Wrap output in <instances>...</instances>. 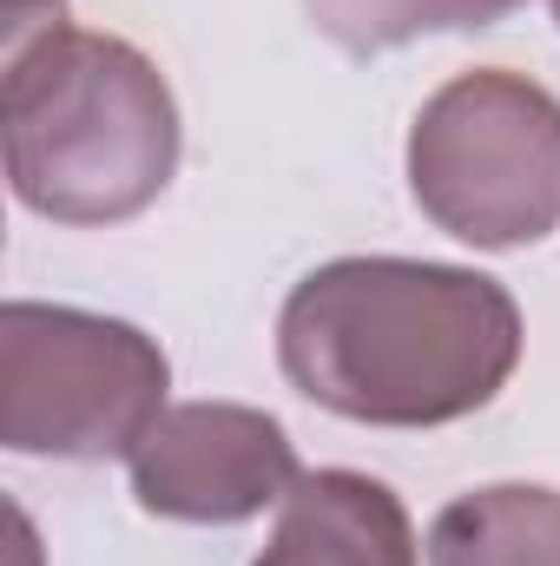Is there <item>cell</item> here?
<instances>
[{
	"instance_id": "cell-1",
	"label": "cell",
	"mask_w": 560,
	"mask_h": 566,
	"mask_svg": "<svg viewBox=\"0 0 560 566\" xmlns=\"http://www.w3.org/2000/svg\"><path fill=\"white\" fill-rule=\"evenodd\" d=\"M515 290L435 258H330L278 310L283 382L363 428H448L521 369Z\"/></svg>"
},
{
	"instance_id": "cell-2",
	"label": "cell",
	"mask_w": 560,
	"mask_h": 566,
	"mask_svg": "<svg viewBox=\"0 0 560 566\" xmlns=\"http://www.w3.org/2000/svg\"><path fill=\"white\" fill-rule=\"evenodd\" d=\"M7 185L53 224H126L178 178V99L133 40L46 20L7 46Z\"/></svg>"
},
{
	"instance_id": "cell-3",
	"label": "cell",
	"mask_w": 560,
	"mask_h": 566,
	"mask_svg": "<svg viewBox=\"0 0 560 566\" xmlns=\"http://www.w3.org/2000/svg\"><path fill=\"white\" fill-rule=\"evenodd\" d=\"M422 218L475 251H521L560 224V99L508 66L455 73L409 126Z\"/></svg>"
},
{
	"instance_id": "cell-4",
	"label": "cell",
	"mask_w": 560,
	"mask_h": 566,
	"mask_svg": "<svg viewBox=\"0 0 560 566\" xmlns=\"http://www.w3.org/2000/svg\"><path fill=\"white\" fill-rule=\"evenodd\" d=\"M172 363L126 316L73 303H0V448L53 461L133 454L165 416Z\"/></svg>"
},
{
	"instance_id": "cell-5",
	"label": "cell",
	"mask_w": 560,
	"mask_h": 566,
	"mask_svg": "<svg viewBox=\"0 0 560 566\" xmlns=\"http://www.w3.org/2000/svg\"><path fill=\"white\" fill-rule=\"evenodd\" d=\"M126 468L133 501L178 527H245L303 481L290 428L251 402H172Z\"/></svg>"
},
{
	"instance_id": "cell-6",
	"label": "cell",
	"mask_w": 560,
	"mask_h": 566,
	"mask_svg": "<svg viewBox=\"0 0 560 566\" xmlns=\"http://www.w3.org/2000/svg\"><path fill=\"white\" fill-rule=\"evenodd\" d=\"M251 566H416V521L403 494L356 468L303 474Z\"/></svg>"
},
{
	"instance_id": "cell-7",
	"label": "cell",
	"mask_w": 560,
	"mask_h": 566,
	"mask_svg": "<svg viewBox=\"0 0 560 566\" xmlns=\"http://www.w3.org/2000/svg\"><path fill=\"white\" fill-rule=\"evenodd\" d=\"M428 566H560V488L495 481L455 494L428 527Z\"/></svg>"
},
{
	"instance_id": "cell-8",
	"label": "cell",
	"mask_w": 560,
	"mask_h": 566,
	"mask_svg": "<svg viewBox=\"0 0 560 566\" xmlns=\"http://www.w3.org/2000/svg\"><path fill=\"white\" fill-rule=\"evenodd\" d=\"M515 7L528 0H303L310 27L356 53V60H376V53H396L409 40H428V33H475V27H495L508 20Z\"/></svg>"
},
{
	"instance_id": "cell-9",
	"label": "cell",
	"mask_w": 560,
	"mask_h": 566,
	"mask_svg": "<svg viewBox=\"0 0 560 566\" xmlns=\"http://www.w3.org/2000/svg\"><path fill=\"white\" fill-rule=\"evenodd\" d=\"M46 20H66L60 0H0V27H7V46H20L27 33H40Z\"/></svg>"
},
{
	"instance_id": "cell-10",
	"label": "cell",
	"mask_w": 560,
	"mask_h": 566,
	"mask_svg": "<svg viewBox=\"0 0 560 566\" xmlns=\"http://www.w3.org/2000/svg\"><path fill=\"white\" fill-rule=\"evenodd\" d=\"M548 7H554V20H560V0H548Z\"/></svg>"
}]
</instances>
